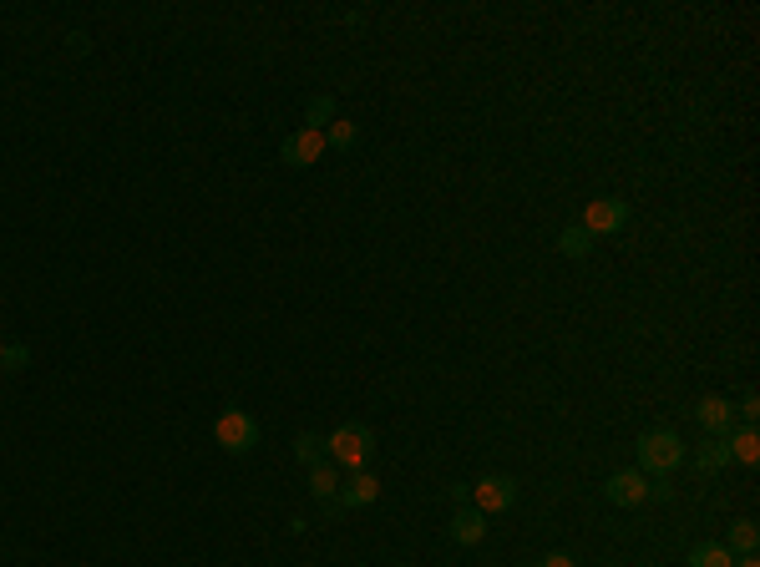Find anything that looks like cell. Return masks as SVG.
Wrapping results in <instances>:
<instances>
[{"mask_svg":"<svg viewBox=\"0 0 760 567\" xmlns=\"http://www.w3.org/2000/svg\"><path fill=\"white\" fill-rule=\"evenodd\" d=\"M684 456H690V451H684V441L674 431H664V426L639 436V471L644 476H669V471L684 466Z\"/></svg>","mask_w":760,"mask_h":567,"instance_id":"1","label":"cell"},{"mask_svg":"<svg viewBox=\"0 0 760 567\" xmlns=\"http://www.w3.org/2000/svg\"><path fill=\"white\" fill-rule=\"evenodd\" d=\"M325 451H330V461H335V466L365 471V466H370V456H375V436H370V426L345 421V426H335V431H330Z\"/></svg>","mask_w":760,"mask_h":567,"instance_id":"2","label":"cell"},{"mask_svg":"<svg viewBox=\"0 0 760 567\" xmlns=\"http://www.w3.org/2000/svg\"><path fill=\"white\" fill-rule=\"evenodd\" d=\"M213 441L228 456H249L259 446V421L244 411V405H228V411H218V421H213Z\"/></svg>","mask_w":760,"mask_h":567,"instance_id":"3","label":"cell"},{"mask_svg":"<svg viewBox=\"0 0 760 567\" xmlns=\"http://www.w3.org/2000/svg\"><path fill=\"white\" fill-rule=\"evenodd\" d=\"M279 157L289 162V168H315V162L325 157V132H315V127L289 132V137L279 142Z\"/></svg>","mask_w":760,"mask_h":567,"instance_id":"4","label":"cell"},{"mask_svg":"<svg viewBox=\"0 0 760 567\" xmlns=\"http://www.w3.org/2000/svg\"><path fill=\"white\" fill-rule=\"evenodd\" d=\"M624 223H629V203H624V198H593V203L583 208V228H588L593 238L619 233Z\"/></svg>","mask_w":760,"mask_h":567,"instance_id":"5","label":"cell"},{"mask_svg":"<svg viewBox=\"0 0 760 567\" xmlns=\"http://www.w3.org/2000/svg\"><path fill=\"white\" fill-rule=\"evenodd\" d=\"M649 492H654V486H649L644 471H614V476H608V486H603V497L614 507H644Z\"/></svg>","mask_w":760,"mask_h":567,"instance_id":"6","label":"cell"},{"mask_svg":"<svg viewBox=\"0 0 760 567\" xmlns=\"http://www.w3.org/2000/svg\"><path fill=\"white\" fill-rule=\"evenodd\" d=\"M472 502H477V512H482V517L507 512V507L517 502V481H512V476H482V481L472 486Z\"/></svg>","mask_w":760,"mask_h":567,"instance_id":"7","label":"cell"},{"mask_svg":"<svg viewBox=\"0 0 760 567\" xmlns=\"http://www.w3.org/2000/svg\"><path fill=\"white\" fill-rule=\"evenodd\" d=\"M370 502H380V481H375L370 471H355V476L340 486V497H335L340 512H355V507H370Z\"/></svg>","mask_w":760,"mask_h":567,"instance_id":"8","label":"cell"},{"mask_svg":"<svg viewBox=\"0 0 760 567\" xmlns=\"http://www.w3.org/2000/svg\"><path fill=\"white\" fill-rule=\"evenodd\" d=\"M695 416H700V426H705L710 436H730V421H735V405H730L725 395H705V400L695 405Z\"/></svg>","mask_w":760,"mask_h":567,"instance_id":"9","label":"cell"},{"mask_svg":"<svg viewBox=\"0 0 760 567\" xmlns=\"http://www.w3.org/2000/svg\"><path fill=\"white\" fill-rule=\"evenodd\" d=\"M310 497L320 502V507H330V512H340L335 507V497H340V476H335V466H310Z\"/></svg>","mask_w":760,"mask_h":567,"instance_id":"10","label":"cell"},{"mask_svg":"<svg viewBox=\"0 0 760 567\" xmlns=\"http://www.w3.org/2000/svg\"><path fill=\"white\" fill-rule=\"evenodd\" d=\"M446 532H451V542H462V547H477V542L487 537V517H482L477 507H472V512H456Z\"/></svg>","mask_w":760,"mask_h":567,"instance_id":"11","label":"cell"},{"mask_svg":"<svg viewBox=\"0 0 760 567\" xmlns=\"http://www.w3.org/2000/svg\"><path fill=\"white\" fill-rule=\"evenodd\" d=\"M725 446H730V461H740V466H755V461H760V431H755V426L730 431Z\"/></svg>","mask_w":760,"mask_h":567,"instance_id":"12","label":"cell"},{"mask_svg":"<svg viewBox=\"0 0 760 567\" xmlns=\"http://www.w3.org/2000/svg\"><path fill=\"white\" fill-rule=\"evenodd\" d=\"M690 567H735V552L725 542H700L690 552Z\"/></svg>","mask_w":760,"mask_h":567,"instance_id":"13","label":"cell"},{"mask_svg":"<svg viewBox=\"0 0 760 567\" xmlns=\"http://www.w3.org/2000/svg\"><path fill=\"white\" fill-rule=\"evenodd\" d=\"M558 249L568 254V259H588V249H593V233L578 223V228H563V238H558Z\"/></svg>","mask_w":760,"mask_h":567,"instance_id":"14","label":"cell"},{"mask_svg":"<svg viewBox=\"0 0 760 567\" xmlns=\"http://www.w3.org/2000/svg\"><path fill=\"white\" fill-rule=\"evenodd\" d=\"M355 137H360L355 122H330V127H325V147H335V152H350Z\"/></svg>","mask_w":760,"mask_h":567,"instance_id":"15","label":"cell"},{"mask_svg":"<svg viewBox=\"0 0 760 567\" xmlns=\"http://www.w3.org/2000/svg\"><path fill=\"white\" fill-rule=\"evenodd\" d=\"M695 466H700V471H725V466H730V446H725V436H720V441H710V446L695 456Z\"/></svg>","mask_w":760,"mask_h":567,"instance_id":"16","label":"cell"},{"mask_svg":"<svg viewBox=\"0 0 760 567\" xmlns=\"http://www.w3.org/2000/svg\"><path fill=\"white\" fill-rule=\"evenodd\" d=\"M755 542H760L755 522H745V517H740V522L730 527V542H725V547H730V552H745V557H750V552H755Z\"/></svg>","mask_w":760,"mask_h":567,"instance_id":"17","label":"cell"},{"mask_svg":"<svg viewBox=\"0 0 760 567\" xmlns=\"http://www.w3.org/2000/svg\"><path fill=\"white\" fill-rule=\"evenodd\" d=\"M294 456H299L304 466H320V461H325V441H320V436H310V431H304V436L294 441Z\"/></svg>","mask_w":760,"mask_h":567,"instance_id":"18","label":"cell"},{"mask_svg":"<svg viewBox=\"0 0 760 567\" xmlns=\"http://www.w3.org/2000/svg\"><path fill=\"white\" fill-rule=\"evenodd\" d=\"M304 117H310V127H315V132H325V127H330V117H335V97H310Z\"/></svg>","mask_w":760,"mask_h":567,"instance_id":"19","label":"cell"},{"mask_svg":"<svg viewBox=\"0 0 760 567\" xmlns=\"http://www.w3.org/2000/svg\"><path fill=\"white\" fill-rule=\"evenodd\" d=\"M26 365H31V350H26V345H11V350H6V365H0V370H26Z\"/></svg>","mask_w":760,"mask_h":567,"instance_id":"20","label":"cell"},{"mask_svg":"<svg viewBox=\"0 0 760 567\" xmlns=\"http://www.w3.org/2000/svg\"><path fill=\"white\" fill-rule=\"evenodd\" d=\"M735 411H740L745 421H755V416H760V395H755V390H745V395H740V405H735Z\"/></svg>","mask_w":760,"mask_h":567,"instance_id":"21","label":"cell"},{"mask_svg":"<svg viewBox=\"0 0 760 567\" xmlns=\"http://www.w3.org/2000/svg\"><path fill=\"white\" fill-rule=\"evenodd\" d=\"M538 567H578V562H573V557H568V552H548V557H543V562H538Z\"/></svg>","mask_w":760,"mask_h":567,"instance_id":"22","label":"cell"},{"mask_svg":"<svg viewBox=\"0 0 760 567\" xmlns=\"http://www.w3.org/2000/svg\"><path fill=\"white\" fill-rule=\"evenodd\" d=\"M735 567H760V562H755V557H740V562H735Z\"/></svg>","mask_w":760,"mask_h":567,"instance_id":"23","label":"cell"},{"mask_svg":"<svg viewBox=\"0 0 760 567\" xmlns=\"http://www.w3.org/2000/svg\"><path fill=\"white\" fill-rule=\"evenodd\" d=\"M6 350H11V345H6V340H0V365H6Z\"/></svg>","mask_w":760,"mask_h":567,"instance_id":"24","label":"cell"}]
</instances>
